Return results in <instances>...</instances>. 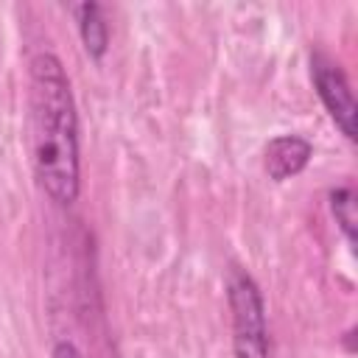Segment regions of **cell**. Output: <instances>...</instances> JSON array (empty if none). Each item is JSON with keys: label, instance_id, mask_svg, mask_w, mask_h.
Masks as SVG:
<instances>
[{"label": "cell", "instance_id": "cell-6", "mask_svg": "<svg viewBox=\"0 0 358 358\" xmlns=\"http://www.w3.org/2000/svg\"><path fill=\"white\" fill-rule=\"evenodd\" d=\"M330 213L338 224V229L344 232L347 243L355 246V224H358V213H355V190L350 185H338L330 190Z\"/></svg>", "mask_w": 358, "mask_h": 358}, {"label": "cell", "instance_id": "cell-2", "mask_svg": "<svg viewBox=\"0 0 358 358\" xmlns=\"http://www.w3.org/2000/svg\"><path fill=\"white\" fill-rule=\"evenodd\" d=\"M227 302L232 316L235 358H271L266 302L255 277L241 266H232L227 274Z\"/></svg>", "mask_w": 358, "mask_h": 358}, {"label": "cell", "instance_id": "cell-4", "mask_svg": "<svg viewBox=\"0 0 358 358\" xmlns=\"http://www.w3.org/2000/svg\"><path fill=\"white\" fill-rule=\"evenodd\" d=\"M313 157V145L310 140L299 137V134H277L268 140L266 151H263V168L268 173V179L274 182H285L296 173L305 171V165Z\"/></svg>", "mask_w": 358, "mask_h": 358}, {"label": "cell", "instance_id": "cell-3", "mask_svg": "<svg viewBox=\"0 0 358 358\" xmlns=\"http://www.w3.org/2000/svg\"><path fill=\"white\" fill-rule=\"evenodd\" d=\"M310 78H313L316 95H319L322 106L327 109L330 120L336 123V129L347 140H355L358 137V106H355V98H352L344 70L324 53H313L310 56Z\"/></svg>", "mask_w": 358, "mask_h": 358}, {"label": "cell", "instance_id": "cell-5", "mask_svg": "<svg viewBox=\"0 0 358 358\" xmlns=\"http://www.w3.org/2000/svg\"><path fill=\"white\" fill-rule=\"evenodd\" d=\"M73 17L78 22V36L84 50L92 59H103L109 48V25L103 20V8L98 3H78L73 6Z\"/></svg>", "mask_w": 358, "mask_h": 358}, {"label": "cell", "instance_id": "cell-7", "mask_svg": "<svg viewBox=\"0 0 358 358\" xmlns=\"http://www.w3.org/2000/svg\"><path fill=\"white\" fill-rule=\"evenodd\" d=\"M53 358H84L81 355V350L73 344V341H67V338H62V341H56L53 344V352H50Z\"/></svg>", "mask_w": 358, "mask_h": 358}, {"label": "cell", "instance_id": "cell-1", "mask_svg": "<svg viewBox=\"0 0 358 358\" xmlns=\"http://www.w3.org/2000/svg\"><path fill=\"white\" fill-rule=\"evenodd\" d=\"M31 143L39 187L59 207L81 193V137L70 76L53 50L31 59Z\"/></svg>", "mask_w": 358, "mask_h": 358}]
</instances>
